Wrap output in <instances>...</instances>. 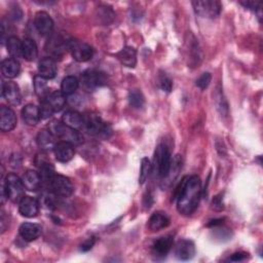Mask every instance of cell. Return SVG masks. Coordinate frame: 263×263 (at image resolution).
I'll return each mask as SVG.
<instances>
[{
	"label": "cell",
	"instance_id": "6da1fadb",
	"mask_svg": "<svg viewBox=\"0 0 263 263\" xmlns=\"http://www.w3.org/2000/svg\"><path fill=\"white\" fill-rule=\"evenodd\" d=\"M201 196V182L198 176H186L175 192L177 210L182 215H191L198 206Z\"/></svg>",
	"mask_w": 263,
	"mask_h": 263
},
{
	"label": "cell",
	"instance_id": "7a4b0ae2",
	"mask_svg": "<svg viewBox=\"0 0 263 263\" xmlns=\"http://www.w3.org/2000/svg\"><path fill=\"white\" fill-rule=\"evenodd\" d=\"M48 129L53 134L55 138L63 142L70 143L73 146L80 145L83 142V137L77 129L64 124L62 121L52 120L48 125Z\"/></svg>",
	"mask_w": 263,
	"mask_h": 263
},
{
	"label": "cell",
	"instance_id": "3957f363",
	"mask_svg": "<svg viewBox=\"0 0 263 263\" xmlns=\"http://www.w3.org/2000/svg\"><path fill=\"white\" fill-rule=\"evenodd\" d=\"M172 161L171 151L165 144H159L154 152L152 171L160 180H163L170 170Z\"/></svg>",
	"mask_w": 263,
	"mask_h": 263
},
{
	"label": "cell",
	"instance_id": "277c9868",
	"mask_svg": "<svg viewBox=\"0 0 263 263\" xmlns=\"http://www.w3.org/2000/svg\"><path fill=\"white\" fill-rule=\"evenodd\" d=\"M83 128L89 134L103 139H108L112 135L111 126L95 113H85L83 115Z\"/></svg>",
	"mask_w": 263,
	"mask_h": 263
},
{
	"label": "cell",
	"instance_id": "5b68a950",
	"mask_svg": "<svg viewBox=\"0 0 263 263\" xmlns=\"http://www.w3.org/2000/svg\"><path fill=\"white\" fill-rule=\"evenodd\" d=\"M3 186L5 188V193L7 198L13 202H20L24 197L25 186L22 179L15 174H8L4 180Z\"/></svg>",
	"mask_w": 263,
	"mask_h": 263
},
{
	"label": "cell",
	"instance_id": "8992f818",
	"mask_svg": "<svg viewBox=\"0 0 263 263\" xmlns=\"http://www.w3.org/2000/svg\"><path fill=\"white\" fill-rule=\"evenodd\" d=\"M192 6L196 14L202 17L215 18L221 12V3L217 0H197L192 1Z\"/></svg>",
	"mask_w": 263,
	"mask_h": 263
},
{
	"label": "cell",
	"instance_id": "52a82bcc",
	"mask_svg": "<svg viewBox=\"0 0 263 263\" xmlns=\"http://www.w3.org/2000/svg\"><path fill=\"white\" fill-rule=\"evenodd\" d=\"M51 191L57 196L68 197L73 193V185L69 178L62 175H53L52 178L48 181Z\"/></svg>",
	"mask_w": 263,
	"mask_h": 263
},
{
	"label": "cell",
	"instance_id": "ba28073f",
	"mask_svg": "<svg viewBox=\"0 0 263 263\" xmlns=\"http://www.w3.org/2000/svg\"><path fill=\"white\" fill-rule=\"evenodd\" d=\"M68 48L70 49L73 59L79 63L87 62L93 55L92 47L86 42L70 40Z\"/></svg>",
	"mask_w": 263,
	"mask_h": 263
},
{
	"label": "cell",
	"instance_id": "9c48e42d",
	"mask_svg": "<svg viewBox=\"0 0 263 263\" xmlns=\"http://www.w3.org/2000/svg\"><path fill=\"white\" fill-rule=\"evenodd\" d=\"M81 80L83 85L87 89H95L97 87L103 86L106 84L107 79L104 73L97 70H86L83 72L81 76Z\"/></svg>",
	"mask_w": 263,
	"mask_h": 263
},
{
	"label": "cell",
	"instance_id": "30bf717a",
	"mask_svg": "<svg viewBox=\"0 0 263 263\" xmlns=\"http://www.w3.org/2000/svg\"><path fill=\"white\" fill-rule=\"evenodd\" d=\"M2 96L8 104L16 106L22 102V95L18 85L13 81H5L2 83Z\"/></svg>",
	"mask_w": 263,
	"mask_h": 263
},
{
	"label": "cell",
	"instance_id": "8fae6325",
	"mask_svg": "<svg viewBox=\"0 0 263 263\" xmlns=\"http://www.w3.org/2000/svg\"><path fill=\"white\" fill-rule=\"evenodd\" d=\"M34 25L38 33L42 36L49 35L53 29V21L45 11H39L35 14Z\"/></svg>",
	"mask_w": 263,
	"mask_h": 263
},
{
	"label": "cell",
	"instance_id": "7c38bea8",
	"mask_svg": "<svg viewBox=\"0 0 263 263\" xmlns=\"http://www.w3.org/2000/svg\"><path fill=\"white\" fill-rule=\"evenodd\" d=\"M173 235H165L157 238L152 245V253L156 259H163L173 247Z\"/></svg>",
	"mask_w": 263,
	"mask_h": 263
},
{
	"label": "cell",
	"instance_id": "4fadbf2b",
	"mask_svg": "<svg viewBox=\"0 0 263 263\" xmlns=\"http://www.w3.org/2000/svg\"><path fill=\"white\" fill-rule=\"evenodd\" d=\"M175 255L179 260L188 261L195 255V246L189 239L179 240L175 247Z\"/></svg>",
	"mask_w": 263,
	"mask_h": 263
},
{
	"label": "cell",
	"instance_id": "5bb4252c",
	"mask_svg": "<svg viewBox=\"0 0 263 263\" xmlns=\"http://www.w3.org/2000/svg\"><path fill=\"white\" fill-rule=\"evenodd\" d=\"M18 212L24 217L33 218L39 213V203L31 196H24L18 202Z\"/></svg>",
	"mask_w": 263,
	"mask_h": 263
},
{
	"label": "cell",
	"instance_id": "9a60e30c",
	"mask_svg": "<svg viewBox=\"0 0 263 263\" xmlns=\"http://www.w3.org/2000/svg\"><path fill=\"white\" fill-rule=\"evenodd\" d=\"M16 125V116L12 109L6 106L0 108V128L3 132H10Z\"/></svg>",
	"mask_w": 263,
	"mask_h": 263
},
{
	"label": "cell",
	"instance_id": "2e32d148",
	"mask_svg": "<svg viewBox=\"0 0 263 263\" xmlns=\"http://www.w3.org/2000/svg\"><path fill=\"white\" fill-rule=\"evenodd\" d=\"M53 153H54V156L58 161L68 162L74 157L75 151H74V147L72 144L61 141V142L57 143V145L53 149Z\"/></svg>",
	"mask_w": 263,
	"mask_h": 263
},
{
	"label": "cell",
	"instance_id": "e0dca14e",
	"mask_svg": "<svg viewBox=\"0 0 263 263\" xmlns=\"http://www.w3.org/2000/svg\"><path fill=\"white\" fill-rule=\"evenodd\" d=\"M18 232L24 240L33 241L41 235L42 227L36 223H23L18 228Z\"/></svg>",
	"mask_w": 263,
	"mask_h": 263
},
{
	"label": "cell",
	"instance_id": "ac0fdd59",
	"mask_svg": "<svg viewBox=\"0 0 263 263\" xmlns=\"http://www.w3.org/2000/svg\"><path fill=\"white\" fill-rule=\"evenodd\" d=\"M181 168H182V156L180 154H177L172 158L171 166H170V170H168V173H167L166 177L163 180H161L162 181V187L171 186L175 182L177 177L179 176V173H180Z\"/></svg>",
	"mask_w": 263,
	"mask_h": 263
},
{
	"label": "cell",
	"instance_id": "d6986e66",
	"mask_svg": "<svg viewBox=\"0 0 263 263\" xmlns=\"http://www.w3.org/2000/svg\"><path fill=\"white\" fill-rule=\"evenodd\" d=\"M171 219L167 216L166 213L157 211L152 214V216L149 219L148 227L151 231H158L163 228H166L170 225Z\"/></svg>",
	"mask_w": 263,
	"mask_h": 263
},
{
	"label": "cell",
	"instance_id": "ffe728a7",
	"mask_svg": "<svg viewBox=\"0 0 263 263\" xmlns=\"http://www.w3.org/2000/svg\"><path fill=\"white\" fill-rule=\"evenodd\" d=\"M36 142L39 148L43 151L53 150L57 145L55 137L49 129H41L37 135Z\"/></svg>",
	"mask_w": 263,
	"mask_h": 263
},
{
	"label": "cell",
	"instance_id": "44dd1931",
	"mask_svg": "<svg viewBox=\"0 0 263 263\" xmlns=\"http://www.w3.org/2000/svg\"><path fill=\"white\" fill-rule=\"evenodd\" d=\"M39 75L43 78L52 79L57 75V64L51 58H43L38 65Z\"/></svg>",
	"mask_w": 263,
	"mask_h": 263
},
{
	"label": "cell",
	"instance_id": "7402d4cb",
	"mask_svg": "<svg viewBox=\"0 0 263 263\" xmlns=\"http://www.w3.org/2000/svg\"><path fill=\"white\" fill-rule=\"evenodd\" d=\"M22 117L28 125H36L41 119L39 107L34 104H27L22 109Z\"/></svg>",
	"mask_w": 263,
	"mask_h": 263
},
{
	"label": "cell",
	"instance_id": "603a6c76",
	"mask_svg": "<svg viewBox=\"0 0 263 263\" xmlns=\"http://www.w3.org/2000/svg\"><path fill=\"white\" fill-rule=\"evenodd\" d=\"M119 62L128 68H134L137 64V51L132 46H125L116 53Z\"/></svg>",
	"mask_w": 263,
	"mask_h": 263
},
{
	"label": "cell",
	"instance_id": "cb8c5ba5",
	"mask_svg": "<svg viewBox=\"0 0 263 263\" xmlns=\"http://www.w3.org/2000/svg\"><path fill=\"white\" fill-rule=\"evenodd\" d=\"M22 181L27 190L36 191L40 188L42 179H41V176L39 173H37L36 171H33V170H29L24 174Z\"/></svg>",
	"mask_w": 263,
	"mask_h": 263
},
{
	"label": "cell",
	"instance_id": "d4e9b609",
	"mask_svg": "<svg viewBox=\"0 0 263 263\" xmlns=\"http://www.w3.org/2000/svg\"><path fill=\"white\" fill-rule=\"evenodd\" d=\"M21 70L20 63L15 59H5L1 63V73L6 78H14L18 75Z\"/></svg>",
	"mask_w": 263,
	"mask_h": 263
},
{
	"label": "cell",
	"instance_id": "484cf974",
	"mask_svg": "<svg viewBox=\"0 0 263 263\" xmlns=\"http://www.w3.org/2000/svg\"><path fill=\"white\" fill-rule=\"evenodd\" d=\"M62 122L72 128H83V115L77 111H67L62 116Z\"/></svg>",
	"mask_w": 263,
	"mask_h": 263
},
{
	"label": "cell",
	"instance_id": "4316f807",
	"mask_svg": "<svg viewBox=\"0 0 263 263\" xmlns=\"http://www.w3.org/2000/svg\"><path fill=\"white\" fill-rule=\"evenodd\" d=\"M23 58L29 62L34 61L38 55V48L35 41L31 38H25L22 46Z\"/></svg>",
	"mask_w": 263,
	"mask_h": 263
},
{
	"label": "cell",
	"instance_id": "83f0119b",
	"mask_svg": "<svg viewBox=\"0 0 263 263\" xmlns=\"http://www.w3.org/2000/svg\"><path fill=\"white\" fill-rule=\"evenodd\" d=\"M187 44H188V48H189V50H188L189 59H190L189 64L193 65L192 67H195L196 65L199 64L201 57H202L200 48H199L198 43L193 35H191V38H189V40L187 41Z\"/></svg>",
	"mask_w": 263,
	"mask_h": 263
},
{
	"label": "cell",
	"instance_id": "f1b7e54d",
	"mask_svg": "<svg viewBox=\"0 0 263 263\" xmlns=\"http://www.w3.org/2000/svg\"><path fill=\"white\" fill-rule=\"evenodd\" d=\"M44 100L49 104L53 112L61 111L66 104V98L62 91H53L49 93Z\"/></svg>",
	"mask_w": 263,
	"mask_h": 263
},
{
	"label": "cell",
	"instance_id": "f546056e",
	"mask_svg": "<svg viewBox=\"0 0 263 263\" xmlns=\"http://www.w3.org/2000/svg\"><path fill=\"white\" fill-rule=\"evenodd\" d=\"M6 46L9 54L11 55L12 59H17L20 57H23L22 53V46H23V41H21L17 37L15 36H10L6 40Z\"/></svg>",
	"mask_w": 263,
	"mask_h": 263
},
{
	"label": "cell",
	"instance_id": "4dcf8cb0",
	"mask_svg": "<svg viewBox=\"0 0 263 263\" xmlns=\"http://www.w3.org/2000/svg\"><path fill=\"white\" fill-rule=\"evenodd\" d=\"M79 82L78 79L75 76H66L61 83V91L65 95V96H71L72 93H74L76 91V89L78 88Z\"/></svg>",
	"mask_w": 263,
	"mask_h": 263
},
{
	"label": "cell",
	"instance_id": "1f68e13d",
	"mask_svg": "<svg viewBox=\"0 0 263 263\" xmlns=\"http://www.w3.org/2000/svg\"><path fill=\"white\" fill-rule=\"evenodd\" d=\"M34 88L36 95L41 98V100H44L49 95L46 79L41 77L40 75H36L34 77Z\"/></svg>",
	"mask_w": 263,
	"mask_h": 263
},
{
	"label": "cell",
	"instance_id": "d6a6232c",
	"mask_svg": "<svg viewBox=\"0 0 263 263\" xmlns=\"http://www.w3.org/2000/svg\"><path fill=\"white\" fill-rule=\"evenodd\" d=\"M215 103L216 108L221 114V116H227L228 115V104L227 101L223 95V91L221 88H218L215 92Z\"/></svg>",
	"mask_w": 263,
	"mask_h": 263
},
{
	"label": "cell",
	"instance_id": "836d02e7",
	"mask_svg": "<svg viewBox=\"0 0 263 263\" xmlns=\"http://www.w3.org/2000/svg\"><path fill=\"white\" fill-rule=\"evenodd\" d=\"M129 105L135 109H141L144 106L145 99L143 93L139 89H132L128 92Z\"/></svg>",
	"mask_w": 263,
	"mask_h": 263
},
{
	"label": "cell",
	"instance_id": "e575fe53",
	"mask_svg": "<svg viewBox=\"0 0 263 263\" xmlns=\"http://www.w3.org/2000/svg\"><path fill=\"white\" fill-rule=\"evenodd\" d=\"M152 171V164L150 160L147 157H144L141 161V170H140V176H139V184H144L146 180L148 179L150 173Z\"/></svg>",
	"mask_w": 263,
	"mask_h": 263
},
{
	"label": "cell",
	"instance_id": "d590c367",
	"mask_svg": "<svg viewBox=\"0 0 263 263\" xmlns=\"http://www.w3.org/2000/svg\"><path fill=\"white\" fill-rule=\"evenodd\" d=\"M40 167V176L41 179H43L44 181H49L54 174V167L51 165V163H48L46 161H42Z\"/></svg>",
	"mask_w": 263,
	"mask_h": 263
},
{
	"label": "cell",
	"instance_id": "8d00e7d4",
	"mask_svg": "<svg viewBox=\"0 0 263 263\" xmlns=\"http://www.w3.org/2000/svg\"><path fill=\"white\" fill-rule=\"evenodd\" d=\"M158 84L159 87L165 92H170L173 88V81L164 72H160L158 76Z\"/></svg>",
	"mask_w": 263,
	"mask_h": 263
},
{
	"label": "cell",
	"instance_id": "74e56055",
	"mask_svg": "<svg viewBox=\"0 0 263 263\" xmlns=\"http://www.w3.org/2000/svg\"><path fill=\"white\" fill-rule=\"evenodd\" d=\"M211 80H212V75H211V73L204 72V73H202V74L197 78V80H196V86H197L198 88H200V89L203 90V89H205V88L209 86Z\"/></svg>",
	"mask_w": 263,
	"mask_h": 263
},
{
	"label": "cell",
	"instance_id": "f35d334b",
	"mask_svg": "<svg viewBox=\"0 0 263 263\" xmlns=\"http://www.w3.org/2000/svg\"><path fill=\"white\" fill-rule=\"evenodd\" d=\"M241 5H243L246 8L251 9L258 13L259 17H261V8H262V2L257 1H241L239 2Z\"/></svg>",
	"mask_w": 263,
	"mask_h": 263
},
{
	"label": "cell",
	"instance_id": "ab89813d",
	"mask_svg": "<svg viewBox=\"0 0 263 263\" xmlns=\"http://www.w3.org/2000/svg\"><path fill=\"white\" fill-rule=\"evenodd\" d=\"M39 109H40L41 118H43V119L50 117L54 113L53 110L51 109V107L49 106V104L45 100H41V106Z\"/></svg>",
	"mask_w": 263,
	"mask_h": 263
},
{
	"label": "cell",
	"instance_id": "60d3db41",
	"mask_svg": "<svg viewBox=\"0 0 263 263\" xmlns=\"http://www.w3.org/2000/svg\"><path fill=\"white\" fill-rule=\"evenodd\" d=\"M95 242H96V238H95L93 236L88 237L86 240H84V241L80 245V248H79V249H80L81 252H87V251H89V250L93 247Z\"/></svg>",
	"mask_w": 263,
	"mask_h": 263
},
{
	"label": "cell",
	"instance_id": "b9f144b4",
	"mask_svg": "<svg viewBox=\"0 0 263 263\" xmlns=\"http://www.w3.org/2000/svg\"><path fill=\"white\" fill-rule=\"evenodd\" d=\"M222 199H223V194L220 193L218 194L217 196L214 197L213 199V202H212V205H213V209L216 210V211H221L223 210V202H222Z\"/></svg>",
	"mask_w": 263,
	"mask_h": 263
},
{
	"label": "cell",
	"instance_id": "7bdbcfd3",
	"mask_svg": "<svg viewBox=\"0 0 263 263\" xmlns=\"http://www.w3.org/2000/svg\"><path fill=\"white\" fill-rule=\"evenodd\" d=\"M248 257L247 253L243 252H237L231 255V257H229V261H233V262H237V261H242Z\"/></svg>",
	"mask_w": 263,
	"mask_h": 263
},
{
	"label": "cell",
	"instance_id": "ee69618b",
	"mask_svg": "<svg viewBox=\"0 0 263 263\" xmlns=\"http://www.w3.org/2000/svg\"><path fill=\"white\" fill-rule=\"evenodd\" d=\"M224 221V218H219V219H215V220H212L208 223V227H216V226H219V225H222Z\"/></svg>",
	"mask_w": 263,
	"mask_h": 263
},
{
	"label": "cell",
	"instance_id": "f6af8a7d",
	"mask_svg": "<svg viewBox=\"0 0 263 263\" xmlns=\"http://www.w3.org/2000/svg\"><path fill=\"white\" fill-rule=\"evenodd\" d=\"M152 202H153V200H152V196H151L150 194H148V196H147V195L144 196V205H145L146 208L149 209V208L151 206Z\"/></svg>",
	"mask_w": 263,
	"mask_h": 263
}]
</instances>
